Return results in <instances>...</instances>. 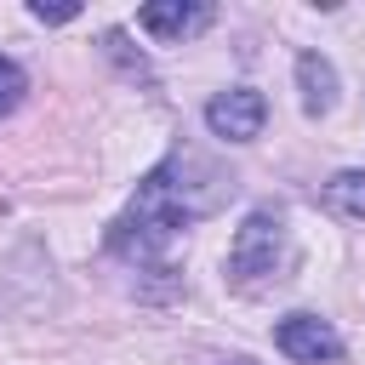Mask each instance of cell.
Segmentation results:
<instances>
[{
	"label": "cell",
	"mask_w": 365,
	"mask_h": 365,
	"mask_svg": "<svg viewBox=\"0 0 365 365\" xmlns=\"http://www.w3.org/2000/svg\"><path fill=\"white\" fill-rule=\"evenodd\" d=\"M234 200V177L211 165L200 148H171L125 200V211L108 222V251L125 262H165L177 234L194 217H211L217 205Z\"/></svg>",
	"instance_id": "obj_1"
},
{
	"label": "cell",
	"mask_w": 365,
	"mask_h": 365,
	"mask_svg": "<svg viewBox=\"0 0 365 365\" xmlns=\"http://www.w3.org/2000/svg\"><path fill=\"white\" fill-rule=\"evenodd\" d=\"M291 268V228L279 211H251L240 228H234V245H228V285L234 291H262L274 279H285Z\"/></svg>",
	"instance_id": "obj_2"
},
{
	"label": "cell",
	"mask_w": 365,
	"mask_h": 365,
	"mask_svg": "<svg viewBox=\"0 0 365 365\" xmlns=\"http://www.w3.org/2000/svg\"><path fill=\"white\" fill-rule=\"evenodd\" d=\"M274 342H279V354L297 359V365H336V359H342V336H336V325L319 319V314H285V319L274 325Z\"/></svg>",
	"instance_id": "obj_3"
},
{
	"label": "cell",
	"mask_w": 365,
	"mask_h": 365,
	"mask_svg": "<svg viewBox=\"0 0 365 365\" xmlns=\"http://www.w3.org/2000/svg\"><path fill=\"white\" fill-rule=\"evenodd\" d=\"M262 120H268V103H262V91H251V86L217 91V97L205 103V125H211V137H222V143H251V137H262Z\"/></svg>",
	"instance_id": "obj_4"
},
{
	"label": "cell",
	"mask_w": 365,
	"mask_h": 365,
	"mask_svg": "<svg viewBox=\"0 0 365 365\" xmlns=\"http://www.w3.org/2000/svg\"><path fill=\"white\" fill-rule=\"evenodd\" d=\"M211 17L217 11L205 0H154V6L137 11V29L154 34V40H165V46H177V40H194L200 29H211Z\"/></svg>",
	"instance_id": "obj_5"
},
{
	"label": "cell",
	"mask_w": 365,
	"mask_h": 365,
	"mask_svg": "<svg viewBox=\"0 0 365 365\" xmlns=\"http://www.w3.org/2000/svg\"><path fill=\"white\" fill-rule=\"evenodd\" d=\"M297 91H302V114H308V120L331 114V108H336V68H331V57L302 51V57H297Z\"/></svg>",
	"instance_id": "obj_6"
},
{
	"label": "cell",
	"mask_w": 365,
	"mask_h": 365,
	"mask_svg": "<svg viewBox=\"0 0 365 365\" xmlns=\"http://www.w3.org/2000/svg\"><path fill=\"white\" fill-rule=\"evenodd\" d=\"M325 205H331L336 217H359V222H365V171H336V177L325 182Z\"/></svg>",
	"instance_id": "obj_7"
},
{
	"label": "cell",
	"mask_w": 365,
	"mask_h": 365,
	"mask_svg": "<svg viewBox=\"0 0 365 365\" xmlns=\"http://www.w3.org/2000/svg\"><path fill=\"white\" fill-rule=\"evenodd\" d=\"M23 91H29V74H23L11 57H0V120H6V114H17Z\"/></svg>",
	"instance_id": "obj_8"
},
{
	"label": "cell",
	"mask_w": 365,
	"mask_h": 365,
	"mask_svg": "<svg viewBox=\"0 0 365 365\" xmlns=\"http://www.w3.org/2000/svg\"><path fill=\"white\" fill-rule=\"evenodd\" d=\"M29 17H34V23H74L80 6H74V0H29Z\"/></svg>",
	"instance_id": "obj_9"
},
{
	"label": "cell",
	"mask_w": 365,
	"mask_h": 365,
	"mask_svg": "<svg viewBox=\"0 0 365 365\" xmlns=\"http://www.w3.org/2000/svg\"><path fill=\"white\" fill-rule=\"evenodd\" d=\"M228 365H251V359H228Z\"/></svg>",
	"instance_id": "obj_10"
}]
</instances>
